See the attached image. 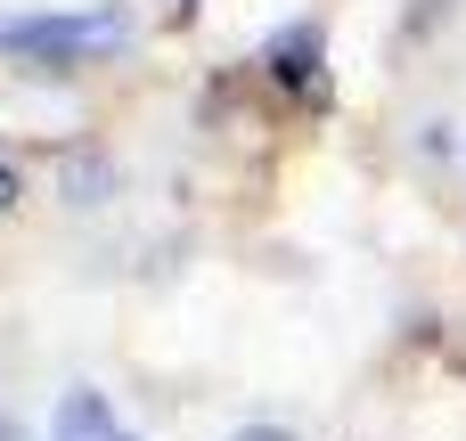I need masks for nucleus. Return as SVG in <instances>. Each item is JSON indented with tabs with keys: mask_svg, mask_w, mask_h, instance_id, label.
I'll return each instance as SVG.
<instances>
[{
	"mask_svg": "<svg viewBox=\"0 0 466 441\" xmlns=\"http://www.w3.org/2000/svg\"><path fill=\"white\" fill-rule=\"evenodd\" d=\"M131 41V16L123 8H82V16H16V25H0V49L8 57H25V65H90V57H106V49H123Z\"/></svg>",
	"mask_w": 466,
	"mask_h": 441,
	"instance_id": "f257e3e1",
	"label": "nucleus"
},
{
	"mask_svg": "<svg viewBox=\"0 0 466 441\" xmlns=\"http://www.w3.org/2000/svg\"><path fill=\"white\" fill-rule=\"evenodd\" d=\"M49 441H139L98 393H66L57 401V417H49Z\"/></svg>",
	"mask_w": 466,
	"mask_h": 441,
	"instance_id": "f03ea898",
	"label": "nucleus"
},
{
	"mask_svg": "<svg viewBox=\"0 0 466 441\" xmlns=\"http://www.w3.org/2000/svg\"><path fill=\"white\" fill-rule=\"evenodd\" d=\"M238 441H295V434H279V426H254V434H238Z\"/></svg>",
	"mask_w": 466,
	"mask_h": 441,
	"instance_id": "20e7f679",
	"label": "nucleus"
},
{
	"mask_svg": "<svg viewBox=\"0 0 466 441\" xmlns=\"http://www.w3.org/2000/svg\"><path fill=\"white\" fill-rule=\"evenodd\" d=\"M8 205H16V172L0 164V213H8Z\"/></svg>",
	"mask_w": 466,
	"mask_h": 441,
	"instance_id": "7ed1b4c3",
	"label": "nucleus"
}]
</instances>
